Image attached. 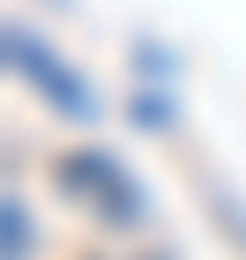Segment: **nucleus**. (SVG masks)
Segmentation results:
<instances>
[{"label": "nucleus", "instance_id": "obj_1", "mask_svg": "<svg viewBox=\"0 0 246 260\" xmlns=\"http://www.w3.org/2000/svg\"><path fill=\"white\" fill-rule=\"evenodd\" d=\"M60 179L75 186V193H97L104 223H134V216H142V193H134V179H127L112 156H97V149H90V156H67V164H60Z\"/></svg>", "mask_w": 246, "mask_h": 260}, {"label": "nucleus", "instance_id": "obj_2", "mask_svg": "<svg viewBox=\"0 0 246 260\" xmlns=\"http://www.w3.org/2000/svg\"><path fill=\"white\" fill-rule=\"evenodd\" d=\"M8 60H15V67H22V75H38V82H45V97L60 104L67 119H90V97H82V82H75V75H67V67H60V60H52V52H45V45H38V38H30V30H8Z\"/></svg>", "mask_w": 246, "mask_h": 260}]
</instances>
